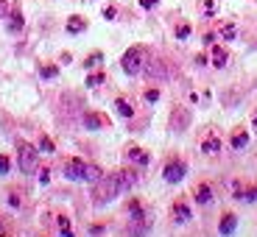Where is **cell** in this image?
Returning a JSON list of instances; mask_svg holds the SVG:
<instances>
[{"label":"cell","instance_id":"12","mask_svg":"<svg viewBox=\"0 0 257 237\" xmlns=\"http://www.w3.org/2000/svg\"><path fill=\"white\" fill-rule=\"evenodd\" d=\"M84 126H87V128H92V131H98V128H103V126H106V117H103V115H98V112H87V115H84Z\"/></svg>","mask_w":257,"mask_h":237},{"label":"cell","instance_id":"18","mask_svg":"<svg viewBox=\"0 0 257 237\" xmlns=\"http://www.w3.org/2000/svg\"><path fill=\"white\" fill-rule=\"evenodd\" d=\"M23 23H26V20H23V12H20V9H14V12H12V20H9V31H12V34H20V31H23Z\"/></svg>","mask_w":257,"mask_h":237},{"label":"cell","instance_id":"24","mask_svg":"<svg viewBox=\"0 0 257 237\" xmlns=\"http://www.w3.org/2000/svg\"><path fill=\"white\" fill-rule=\"evenodd\" d=\"M101 167H95V165H87V176H84V181H92V184H95L98 179H101Z\"/></svg>","mask_w":257,"mask_h":237},{"label":"cell","instance_id":"27","mask_svg":"<svg viewBox=\"0 0 257 237\" xmlns=\"http://www.w3.org/2000/svg\"><path fill=\"white\" fill-rule=\"evenodd\" d=\"M190 34H193L190 23H182V26H176V39H187Z\"/></svg>","mask_w":257,"mask_h":237},{"label":"cell","instance_id":"16","mask_svg":"<svg viewBox=\"0 0 257 237\" xmlns=\"http://www.w3.org/2000/svg\"><path fill=\"white\" fill-rule=\"evenodd\" d=\"M201 151H204V154H218V151H221V140L215 134H210L204 142H201Z\"/></svg>","mask_w":257,"mask_h":237},{"label":"cell","instance_id":"26","mask_svg":"<svg viewBox=\"0 0 257 237\" xmlns=\"http://www.w3.org/2000/svg\"><path fill=\"white\" fill-rule=\"evenodd\" d=\"M39 151H45V154H53V151H56V145H53V140L51 137H39Z\"/></svg>","mask_w":257,"mask_h":237},{"label":"cell","instance_id":"22","mask_svg":"<svg viewBox=\"0 0 257 237\" xmlns=\"http://www.w3.org/2000/svg\"><path fill=\"white\" fill-rule=\"evenodd\" d=\"M128 215H132V218H146V212H143V204H140L137 198L128 201Z\"/></svg>","mask_w":257,"mask_h":237},{"label":"cell","instance_id":"1","mask_svg":"<svg viewBox=\"0 0 257 237\" xmlns=\"http://www.w3.org/2000/svg\"><path fill=\"white\" fill-rule=\"evenodd\" d=\"M123 184H120V173H106V176H101V179L92 184V201H95L98 206H103V204H109V201H115L117 195H123Z\"/></svg>","mask_w":257,"mask_h":237},{"label":"cell","instance_id":"34","mask_svg":"<svg viewBox=\"0 0 257 237\" xmlns=\"http://www.w3.org/2000/svg\"><path fill=\"white\" fill-rule=\"evenodd\" d=\"M39 181H42V184H48V181H51V170H39Z\"/></svg>","mask_w":257,"mask_h":237},{"label":"cell","instance_id":"28","mask_svg":"<svg viewBox=\"0 0 257 237\" xmlns=\"http://www.w3.org/2000/svg\"><path fill=\"white\" fill-rule=\"evenodd\" d=\"M103 78H106L103 73H92V76H87V87H101Z\"/></svg>","mask_w":257,"mask_h":237},{"label":"cell","instance_id":"31","mask_svg":"<svg viewBox=\"0 0 257 237\" xmlns=\"http://www.w3.org/2000/svg\"><path fill=\"white\" fill-rule=\"evenodd\" d=\"M9 170H12V159L0 154V173H9Z\"/></svg>","mask_w":257,"mask_h":237},{"label":"cell","instance_id":"29","mask_svg":"<svg viewBox=\"0 0 257 237\" xmlns=\"http://www.w3.org/2000/svg\"><path fill=\"white\" fill-rule=\"evenodd\" d=\"M221 37H224V39H235V26H232V23L221 26Z\"/></svg>","mask_w":257,"mask_h":237},{"label":"cell","instance_id":"21","mask_svg":"<svg viewBox=\"0 0 257 237\" xmlns=\"http://www.w3.org/2000/svg\"><path fill=\"white\" fill-rule=\"evenodd\" d=\"M101 62H103V53L101 51H92L90 56L84 59V67H87V70H92V67H98Z\"/></svg>","mask_w":257,"mask_h":237},{"label":"cell","instance_id":"17","mask_svg":"<svg viewBox=\"0 0 257 237\" xmlns=\"http://www.w3.org/2000/svg\"><path fill=\"white\" fill-rule=\"evenodd\" d=\"M115 109H117V115H120V117H135V106H132L126 98H117V101H115Z\"/></svg>","mask_w":257,"mask_h":237},{"label":"cell","instance_id":"20","mask_svg":"<svg viewBox=\"0 0 257 237\" xmlns=\"http://www.w3.org/2000/svg\"><path fill=\"white\" fill-rule=\"evenodd\" d=\"M238 198L246 201V204H254V201H257V184H251V187H246V190H240V192H238Z\"/></svg>","mask_w":257,"mask_h":237},{"label":"cell","instance_id":"38","mask_svg":"<svg viewBox=\"0 0 257 237\" xmlns=\"http://www.w3.org/2000/svg\"><path fill=\"white\" fill-rule=\"evenodd\" d=\"M251 126L257 128V109H254V115H251Z\"/></svg>","mask_w":257,"mask_h":237},{"label":"cell","instance_id":"6","mask_svg":"<svg viewBox=\"0 0 257 237\" xmlns=\"http://www.w3.org/2000/svg\"><path fill=\"white\" fill-rule=\"evenodd\" d=\"M148 231H151L148 218H132L128 220V229H126L128 237H143V234H148Z\"/></svg>","mask_w":257,"mask_h":237},{"label":"cell","instance_id":"23","mask_svg":"<svg viewBox=\"0 0 257 237\" xmlns=\"http://www.w3.org/2000/svg\"><path fill=\"white\" fill-rule=\"evenodd\" d=\"M39 76H42V78H56L59 76V67H56V64H42V67H39Z\"/></svg>","mask_w":257,"mask_h":237},{"label":"cell","instance_id":"19","mask_svg":"<svg viewBox=\"0 0 257 237\" xmlns=\"http://www.w3.org/2000/svg\"><path fill=\"white\" fill-rule=\"evenodd\" d=\"M226 59H229V56H226V51H224L221 45H215V48H212V64H215V67H224V64H226Z\"/></svg>","mask_w":257,"mask_h":237},{"label":"cell","instance_id":"37","mask_svg":"<svg viewBox=\"0 0 257 237\" xmlns=\"http://www.w3.org/2000/svg\"><path fill=\"white\" fill-rule=\"evenodd\" d=\"M101 231H103V226H101V223L90 226V234H92V237H98V234H101Z\"/></svg>","mask_w":257,"mask_h":237},{"label":"cell","instance_id":"30","mask_svg":"<svg viewBox=\"0 0 257 237\" xmlns=\"http://www.w3.org/2000/svg\"><path fill=\"white\" fill-rule=\"evenodd\" d=\"M187 120H190V117H187L185 115V112H176V115H174V128H176V131H182V123H187Z\"/></svg>","mask_w":257,"mask_h":237},{"label":"cell","instance_id":"5","mask_svg":"<svg viewBox=\"0 0 257 237\" xmlns=\"http://www.w3.org/2000/svg\"><path fill=\"white\" fill-rule=\"evenodd\" d=\"M64 176L70 181H84V176H87V162L84 159H67L64 162Z\"/></svg>","mask_w":257,"mask_h":237},{"label":"cell","instance_id":"9","mask_svg":"<svg viewBox=\"0 0 257 237\" xmlns=\"http://www.w3.org/2000/svg\"><path fill=\"white\" fill-rule=\"evenodd\" d=\"M120 173V184H123V190H135V184H137V170H132V167H123V170H117Z\"/></svg>","mask_w":257,"mask_h":237},{"label":"cell","instance_id":"11","mask_svg":"<svg viewBox=\"0 0 257 237\" xmlns=\"http://www.w3.org/2000/svg\"><path fill=\"white\" fill-rule=\"evenodd\" d=\"M67 34H84L87 31V20L84 17H78V14H73V17H67Z\"/></svg>","mask_w":257,"mask_h":237},{"label":"cell","instance_id":"2","mask_svg":"<svg viewBox=\"0 0 257 237\" xmlns=\"http://www.w3.org/2000/svg\"><path fill=\"white\" fill-rule=\"evenodd\" d=\"M143 48H128L126 53H123L120 59V67L126 76H137V73H143Z\"/></svg>","mask_w":257,"mask_h":237},{"label":"cell","instance_id":"4","mask_svg":"<svg viewBox=\"0 0 257 237\" xmlns=\"http://www.w3.org/2000/svg\"><path fill=\"white\" fill-rule=\"evenodd\" d=\"M37 148L34 145H28V142H20V148H17V156H20V170L23 173H31L34 167H37Z\"/></svg>","mask_w":257,"mask_h":237},{"label":"cell","instance_id":"7","mask_svg":"<svg viewBox=\"0 0 257 237\" xmlns=\"http://www.w3.org/2000/svg\"><path fill=\"white\" fill-rule=\"evenodd\" d=\"M235 229H238V215L224 212V215H221V220H218V231L224 237H229V234H235Z\"/></svg>","mask_w":257,"mask_h":237},{"label":"cell","instance_id":"36","mask_svg":"<svg viewBox=\"0 0 257 237\" xmlns=\"http://www.w3.org/2000/svg\"><path fill=\"white\" fill-rule=\"evenodd\" d=\"M157 3H160V0H140V6H143V9H154Z\"/></svg>","mask_w":257,"mask_h":237},{"label":"cell","instance_id":"14","mask_svg":"<svg viewBox=\"0 0 257 237\" xmlns=\"http://www.w3.org/2000/svg\"><path fill=\"white\" fill-rule=\"evenodd\" d=\"M229 145L235 148V151H243V148L249 145V131H246V128H238V131H235V134H232Z\"/></svg>","mask_w":257,"mask_h":237},{"label":"cell","instance_id":"35","mask_svg":"<svg viewBox=\"0 0 257 237\" xmlns=\"http://www.w3.org/2000/svg\"><path fill=\"white\" fill-rule=\"evenodd\" d=\"M212 12H215V3L207 0V3H204V14H207V17H212Z\"/></svg>","mask_w":257,"mask_h":237},{"label":"cell","instance_id":"33","mask_svg":"<svg viewBox=\"0 0 257 237\" xmlns=\"http://www.w3.org/2000/svg\"><path fill=\"white\" fill-rule=\"evenodd\" d=\"M117 17V9L115 6H106L103 9V20H115Z\"/></svg>","mask_w":257,"mask_h":237},{"label":"cell","instance_id":"3","mask_svg":"<svg viewBox=\"0 0 257 237\" xmlns=\"http://www.w3.org/2000/svg\"><path fill=\"white\" fill-rule=\"evenodd\" d=\"M162 176H165L168 184H179V181L187 176V165L182 159H168L165 167H162Z\"/></svg>","mask_w":257,"mask_h":237},{"label":"cell","instance_id":"32","mask_svg":"<svg viewBox=\"0 0 257 237\" xmlns=\"http://www.w3.org/2000/svg\"><path fill=\"white\" fill-rule=\"evenodd\" d=\"M146 101L148 103H157V101H160V90H154V87H151V90H146Z\"/></svg>","mask_w":257,"mask_h":237},{"label":"cell","instance_id":"10","mask_svg":"<svg viewBox=\"0 0 257 237\" xmlns=\"http://www.w3.org/2000/svg\"><path fill=\"white\" fill-rule=\"evenodd\" d=\"M126 156H128V162H135V165H140V167H146L148 162H151V156H148L143 148H128Z\"/></svg>","mask_w":257,"mask_h":237},{"label":"cell","instance_id":"8","mask_svg":"<svg viewBox=\"0 0 257 237\" xmlns=\"http://www.w3.org/2000/svg\"><path fill=\"white\" fill-rule=\"evenodd\" d=\"M190 218H193V212H190V206H187V201L185 198H176L174 201V220H176V223H187Z\"/></svg>","mask_w":257,"mask_h":237},{"label":"cell","instance_id":"15","mask_svg":"<svg viewBox=\"0 0 257 237\" xmlns=\"http://www.w3.org/2000/svg\"><path fill=\"white\" fill-rule=\"evenodd\" d=\"M196 201H199V204H210L212 201V187L207 184V181H201V184L196 187Z\"/></svg>","mask_w":257,"mask_h":237},{"label":"cell","instance_id":"13","mask_svg":"<svg viewBox=\"0 0 257 237\" xmlns=\"http://www.w3.org/2000/svg\"><path fill=\"white\" fill-rule=\"evenodd\" d=\"M143 70H146V76H148V78H165V67H162L160 59H154V62L143 64Z\"/></svg>","mask_w":257,"mask_h":237},{"label":"cell","instance_id":"25","mask_svg":"<svg viewBox=\"0 0 257 237\" xmlns=\"http://www.w3.org/2000/svg\"><path fill=\"white\" fill-rule=\"evenodd\" d=\"M59 229H62V237H73L70 218H67V215H59Z\"/></svg>","mask_w":257,"mask_h":237}]
</instances>
